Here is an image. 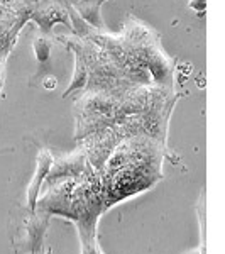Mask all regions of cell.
Instances as JSON below:
<instances>
[{"instance_id": "obj_1", "label": "cell", "mask_w": 225, "mask_h": 254, "mask_svg": "<svg viewBox=\"0 0 225 254\" xmlns=\"http://www.w3.org/2000/svg\"><path fill=\"white\" fill-rule=\"evenodd\" d=\"M109 208L100 178L90 166L83 173L41 188L32 212L68 219L76 225L81 254H104L98 244V222Z\"/></svg>"}, {"instance_id": "obj_2", "label": "cell", "mask_w": 225, "mask_h": 254, "mask_svg": "<svg viewBox=\"0 0 225 254\" xmlns=\"http://www.w3.org/2000/svg\"><path fill=\"white\" fill-rule=\"evenodd\" d=\"M53 156L51 153H49L48 149H43L39 153L38 156V163H36V173H34V178H32L29 188H27V208H29V212L34 210V205H36V200H38L39 196V190H41V185H43L44 178H46L48 171L51 170L53 166Z\"/></svg>"}, {"instance_id": "obj_3", "label": "cell", "mask_w": 225, "mask_h": 254, "mask_svg": "<svg viewBox=\"0 0 225 254\" xmlns=\"http://www.w3.org/2000/svg\"><path fill=\"white\" fill-rule=\"evenodd\" d=\"M32 48H34V55L39 64V71L36 73V78H41L43 75L49 73V68H51V48H53L51 36L39 32L34 38V41H32Z\"/></svg>"}, {"instance_id": "obj_4", "label": "cell", "mask_w": 225, "mask_h": 254, "mask_svg": "<svg viewBox=\"0 0 225 254\" xmlns=\"http://www.w3.org/2000/svg\"><path fill=\"white\" fill-rule=\"evenodd\" d=\"M29 254H51V249L43 248V249H41V251H38V253H29Z\"/></svg>"}, {"instance_id": "obj_5", "label": "cell", "mask_w": 225, "mask_h": 254, "mask_svg": "<svg viewBox=\"0 0 225 254\" xmlns=\"http://www.w3.org/2000/svg\"><path fill=\"white\" fill-rule=\"evenodd\" d=\"M26 2H34V0H26ZM68 2H69V3H75L76 0H68Z\"/></svg>"}]
</instances>
